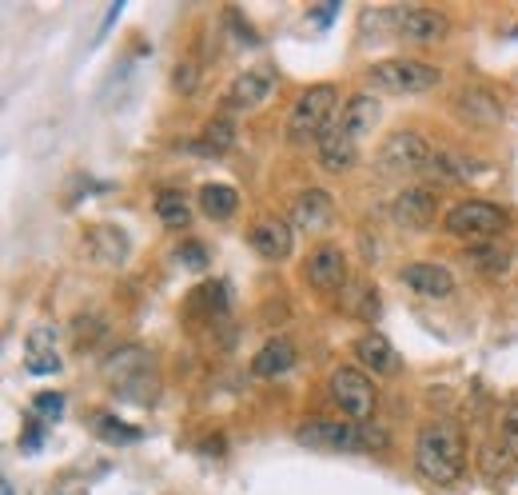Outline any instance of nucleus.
<instances>
[{
  "instance_id": "f257e3e1",
  "label": "nucleus",
  "mask_w": 518,
  "mask_h": 495,
  "mask_svg": "<svg viewBox=\"0 0 518 495\" xmlns=\"http://www.w3.org/2000/svg\"><path fill=\"white\" fill-rule=\"evenodd\" d=\"M463 460H467V440H463V428L455 420H435L419 432L415 468L427 484L451 488L455 480H463Z\"/></svg>"
},
{
  "instance_id": "f03ea898",
  "label": "nucleus",
  "mask_w": 518,
  "mask_h": 495,
  "mask_svg": "<svg viewBox=\"0 0 518 495\" xmlns=\"http://www.w3.org/2000/svg\"><path fill=\"white\" fill-rule=\"evenodd\" d=\"M299 448L311 452H371L387 448V432L375 424H351V420H311L295 432Z\"/></svg>"
},
{
  "instance_id": "7ed1b4c3",
  "label": "nucleus",
  "mask_w": 518,
  "mask_h": 495,
  "mask_svg": "<svg viewBox=\"0 0 518 495\" xmlns=\"http://www.w3.org/2000/svg\"><path fill=\"white\" fill-rule=\"evenodd\" d=\"M335 84H311L295 96L291 112H287V140L295 148L303 144H319V136L331 128V112H335Z\"/></svg>"
},
{
  "instance_id": "20e7f679",
  "label": "nucleus",
  "mask_w": 518,
  "mask_h": 495,
  "mask_svg": "<svg viewBox=\"0 0 518 495\" xmlns=\"http://www.w3.org/2000/svg\"><path fill=\"white\" fill-rule=\"evenodd\" d=\"M367 80H371V88L391 92V96H419V92L439 88L443 72L435 64H427V60H415V56H391V60L371 64Z\"/></svg>"
},
{
  "instance_id": "39448f33",
  "label": "nucleus",
  "mask_w": 518,
  "mask_h": 495,
  "mask_svg": "<svg viewBox=\"0 0 518 495\" xmlns=\"http://www.w3.org/2000/svg\"><path fill=\"white\" fill-rule=\"evenodd\" d=\"M327 392L335 400V408L351 420V424H371L375 408H379V388L371 384V376L363 368H335L327 380Z\"/></svg>"
},
{
  "instance_id": "423d86ee",
  "label": "nucleus",
  "mask_w": 518,
  "mask_h": 495,
  "mask_svg": "<svg viewBox=\"0 0 518 495\" xmlns=\"http://www.w3.org/2000/svg\"><path fill=\"white\" fill-rule=\"evenodd\" d=\"M443 228H447V236H455V240L487 244L491 236H499V232L507 228V212H503L499 204H491V200H463V204H455V208L447 212Z\"/></svg>"
},
{
  "instance_id": "0eeeda50",
  "label": "nucleus",
  "mask_w": 518,
  "mask_h": 495,
  "mask_svg": "<svg viewBox=\"0 0 518 495\" xmlns=\"http://www.w3.org/2000/svg\"><path fill=\"white\" fill-rule=\"evenodd\" d=\"M431 144L419 136V132H391L383 144H379V152H375V168L379 172H387V176H411V172H423V168H431Z\"/></svg>"
},
{
  "instance_id": "6e6552de",
  "label": "nucleus",
  "mask_w": 518,
  "mask_h": 495,
  "mask_svg": "<svg viewBox=\"0 0 518 495\" xmlns=\"http://www.w3.org/2000/svg\"><path fill=\"white\" fill-rule=\"evenodd\" d=\"M391 20H395V32L411 44H439L451 32L447 12H439V8H395Z\"/></svg>"
},
{
  "instance_id": "1a4fd4ad",
  "label": "nucleus",
  "mask_w": 518,
  "mask_h": 495,
  "mask_svg": "<svg viewBox=\"0 0 518 495\" xmlns=\"http://www.w3.org/2000/svg\"><path fill=\"white\" fill-rule=\"evenodd\" d=\"M455 112L471 124V128H499L503 124V100L491 92V88H459L455 92Z\"/></svg>"
},
{
  "instance_id": "9d476101",
  "label": "nucleus",
  "mask_w": 518,
  "mask_h": 495,
  "mask_svg": "<svg viewBox=\"0 0 518 495\" xmlns=\"http://www.w3.org/2000/svg\"><path fill=\"white\" fill-rule=\"evenodd\" d=\"M307 280L319 292H339L347 284V252L339 244H319L307 256Z\"/></svg>"
},
{
  "instance_id": "9b49d317",
  "label": "nucleus",
  "mask_w": 518,
  "mask_h": 495,
  "mask_svg": "<svg viewBox=\"0 0 518 495\" xmlns=\"http://www.w3.org/2000/svg\"><path fill=\"white\" fill-rule=\"evenodd\" d=\"M291 224H299L303 232H323L335 224V200L323 188H303L291 204Z\"/></svg>"
},
{
  "instance_id": "f8f14e48",
  "label": "nucleus",
  "mask_w": 518,
  "mask_h": 495,
  "mask_svg": "<svg viewBox=\"0 0 518 495\" xmlns=\"http://www.w3.org/2000/svg\"><path fill=\"white\" fill-rule=\"evenodd\" d=\"M315 152H319V164H323L327 172H347V168H355V160H359V140L335 120V124L319 136Z\"/></svg>"
},
{
  "instance_id": "ddd939ff",
  "label": "nucleus",
  "mask_w": 518,
  "mask_h": 495,
  "mask_svg": "<svg viewBox=\"0 0 518 495\" xmlns=\"http://www.w3.org/2000/svg\"><path fill=\"white\" fill-rule=\"evenodd\" d=\"M252 248L263 260H287L295 248V232L283 216H263L252 224Z\"/></svg>"
},
{
  "instance_id": "4468645a",
  "label": "nucleus",
  "mask_w": 518,
  "mask_h": 495,
  "mask_svg": "<svg viewBox=\"0 0 518 495\" xmlns=\"http://www.w3.org/2000/svg\"><path fill=\"white\" fill-rule=\"evenodd\" d=\"M271 88H275V72H271V68H248L244 76L232 80V88H228V108L252 112V108H259V104L271 96Z\"/></svg>"
},
{
  "instance_id": "2eb2a0df",
  "label": "nucleus",
  "mask_w": 518,
  "mask_h": 495,
  "mask_svg": "<svg viewBox=\"0 0 518 495\" xmlns=\"http://www.w3.org/2000/svg\"><path fill=\"white\" fill-rule=\"evenodd\" d=\"M435 208H439V200H435L431 188H403L399 200H395V220H399V228L423 232V228H431Z\"/></svg>"
},
{
  "instance_id": "dca6fc26",
  "label": "nucleus",
  "mask_w": 518,
  "mask_h": 495,
  "mask_svg": "<svg viewBox=\"0 0 518 495\" xmlns=\"http://www.w3.org/2000/svg\"><path fill=\"white\" fill-rule=\"evenodd\" d=\"M403 284H407L411 292L427 296V300H447V296L455 292V276H451V268H443V264H407V268H403Z\"/></svg>"
},
{
  "instance_id": "f3484780",
  "label": "nucleus",
  "mask_w": 518,
  "mask_h": 495,
  "mask_svg": "<svg viewBox=\"0 0 518 495\" xmlns=\"http://www.w3.org/2000/svg\"><path fill=\"white\" fill-rule=\"evenodd\" d=\"M355 360L367 368V376H387V372L399 368V356H395V348L383 332H363L355 340Z\"/></svg>"
},
{
  "instance_id": "a211bd4d",
  "label": "nucleus",
  "mask_w": 518,
  "mask_h": 495,
  "mask_svg": "<svg viewBox=\"0 0 518 495\" xmlns=\"http://www.w3.org/2000/svg\"><path fill=\"white\" fill-rule=\"evenodd\" d=\"M375 120H379V100H375V96H367V92L347 96V104L339 108V124H343L355 140H363V136L375 128Z\"/></svg>"
},
{
  "instance_id": "6ab92c4d",
  "label": "nucleus",
  "mask_w": 518,
  "mask_h": 495,
  "mask_svg": "<svg viewBox=\"0 0 518 495\" xmlns=\"http://www.w3.org/2000/svg\"><path fill=\"white\" fill-rule=\"evenodd\" d=\"M88 252H92L100 264L120 268V264L128 260V236H124L120 228H112V224H96V228L88 232Z\"/></svg>"
},
{
  "instance_id": "aec40b11",
  "label": "nucleus",
  "mask_w": 518,
  "mask_h": 495,
  "mask_svg": "<svg viewBox=\"0 0 518 495\" xmlns=\"http://www.w3.org/2000/svg\"><path fill=\"white\" fill-rule=\"evenodd\" d=\"M24 368H28L32 376H52V372H60V356H56V336H52V328H36V332L28 336Z\"/></svg>"
},
{
  "instance_id": "412c9836",
  "label": "nucleus",
  "mask_w": 518,
  "mask_h": 495,
  "mask_svg": "<svg viewBox=\"0 0 518 495\" xmlns=\"http://www.w3.org/2000/svg\"><path fill=\"white\" fill-rule=\"evenodd\" d=\"M291 368H295V344H291V340H283V336L267 340V344L256 352V360H252V372L263 376V380L283 376V372H291Z\"/></svg>"
},
{
  "instance_id": "4be33fe9",
  "label": "nucleus",
  "mask_w": 518,
  "mask_h": 495,
  "mask_svg": "<svg viewBox=\"0 0 518 495\" xmlns=\"http://www.w3.org/2000/svg\"><path fill=\"white\" fill-rule=\"evenodd\" d=\"M236 204H240V196H236V188H228V184H204V188H200V208H204L212 220H228V216L236 212Z\"/></svg>"
},
{
  "instance_id": "5701e85b",
  "label": "nucleus",
  "mask_w": 518,
  "mask_h": 495,
  "mask_svg": "<svg viewBox=\"0 0 518 495\" xmlns=\"http://www.w3.org/2000/svg\"><path fill=\"white\" fill-rule=\"evenodd\" d=\"M156 216H160L168 228H184V224L192 220V208H188L184 192H176V188H164V192L156 196Z\"/></svg>"
},
{
  "instance_id": "b1692460",
  "label": "nucleus",
  "mask_w": 518,
  "mask_h": 495,
  "mask_svg": "<svg viewBox=\"0 0 518 495\" xmlns=\"http://www.w3.org/2000/svg\"><path fill=\"white\" fill-rule=\"evenodd\" d=\"M467 256H471V264H475L479 272H487V276H503V272L511 268V252L499 248V244H475Z\"/></svg>"
},
{
  "instance_id": "393cba45",
  "label": "nucleus",
  "mask_w": 518,
  "mask_h": 495,
  "mask_svg": "<svg viewBox=\"0 0 518 495\" xmlns=\"http://www.w3.org/2000/svg\"><path fill=\"white\" fill-rule=\"evenodd\" d=\"M232 144H236V128H232L228 120H208V124H204V136H200V144H196V148L216 156V152H228Z\"/></svg>"
},
{
  "instance_id": "a878e982",
  "label": "nucleus",
  "mask_w": 518,
  "mask_h": 495,
  "mask_svg": "<svg viewBox=\"0 0 518 495\" xmlns=\"http://www.w3.org/2000/svg\"><path fill=\"white\" fill-rule=\"evenodd\" d=\"M431 172L443 176V180H467L475 172V164H471V156H459V152H435Z\"/></svg>"
},
{
  "instance_id": "bb28decb",
  "label": "nucleus",
  "mask_w": 518,
  "mask_h": 495,
  "mask_svg": "<svg viewBox=\"0 0 518 495\" xmlns=\"http://www.w3.org/2000/svg\"><path fill=\"white\" fill-rule=\"evenodd\" d=\"M479 460H483V472H487L491 480H499V476H503L511 464H515V456H511L503 444H499V448H495V444H487V448L479 452Z\"/></svg>"
},
{
  "instance_id": "cd10ccee",
  "label": "nucleus",
  "mask_w": 518,
  "mask_h": 495,
  "mask_svg": "<svg viewBox=\"0 0 518 495\" xmlns=\"http://www.w3.org/2000/svg\"><path fill=\"white\" fill-rule=\"evenodd\" d=\"M503 448L515 456L518 464V400H511L507 412H503Z\"/></svg>"
},
{
  "instance_id": "c85d7f7f",
  "label": "nucleus",
  "mask_w": 518,
  "mask_h": 495,
  "mask_svg": "<svg viewBox=\"0 0 518 495\" xmlns=\"http://www.w3.org/2000/svg\"><path fill=\"white\" fill-rule=\"evenodd\" d=\"M176 256H180V264H184V268H196V272H200V268H208V248H204V244H196V240H188Z\"/></svg>"
},
{
  "instance_id": "c756f323",
  "label": "nucleus",
  "mask_w": 518,
  "mask_h": 495,
  "mask_svg": "<svg viewBox=\"0 0 518 495\" xmlns=\"http://www.w3.org/2000/svg\"><path fill=\"white\" fill-rule=\"evenodd\" d=\"M32 408H36V412H44V420H56V416L64 412V396H56V392H40V396L32 400Z\"/></svg>"
},
{
  "instance_id": "7c9ffc66",
  "label": "nucleus",
  "mask_w": 518,
  "mask_h": 495,
  "mask_svg": "<svg viewBox=\"0 0 518 495\" xmlns=\"http://www.w3.org/2000/svg\"><path fill=\"white\" fill-rule=\"evenodd\" d=\"M196 76H200V72H196V64H192V60H184V64L176 68V76H172V80H176V88L188 96V92L196 88Z\"/></svg>"
},
{
  "instance_id": "2f4dec72",
  "label": "nucleus",
  "mask_w": 518,
  "mask_h": 495,
  "mask_svg": "<svg viewBox=\"0 0 518 495\" xmlns=\"http://www.w3.org/2000/svg\"><path fill=\"white\" fill-rule=\"evenodd\" d=\"M100 428H104V432H108V436H120V440H136V436H140V432H136V428H120V424H108V420H104V424H100Z\"/></svg>"
},
{
  "instance_id": "473e14b6",
  "label": "nucleus",
  "mask_w": 518,
  "mask_h": 495,
  "mask_svg": "<svg viewBox=\"0 0 518 495\" xmlns=\"http://www.w3.org/2000/svg\"><path fill=\"white\" fill-rule=\"evenodd\" d=\"M4 495H12V484H4Z\"/></svg>"
}]
</instances>
